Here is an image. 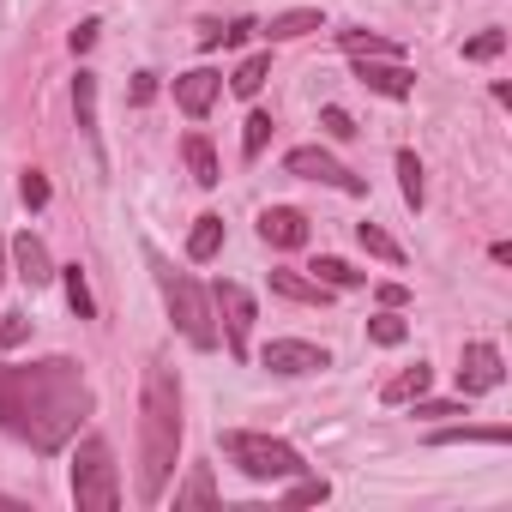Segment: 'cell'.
Returning a JSON list of instances; mask_svg holds the SVG:
<instances>
[{
  "label": "cell",
  "instance_id": "603a6c76",
  "mask_svg": "<svg viewBox=\"0 0 512 512\" xmlns=\"http://www.w3.org/2000/svg\"><path fill=\"white\" fill-rule=\"evenodd\" d=\"M175 506H217V482H211V470H205V464H193V470H187V482L175 488Z\"/></svg>",
  "mask_w": 512,
  "mask_h": 512
},
{
  "label": "cell",
  "instance_id": "4316f807",
  "mask_svg": "<svg viewBox=\"0 0 512 512\" xmlns=\"http://www.w3.org/2000/svg\"><path fill=\"white\" fill-rule=\"evenodd\" d=\"M398 187H404V205L422 211V157L416 151H398Z\"/></svg>",
  "mask_w": 512,
  "mask_h": 512
},
{
  "label": "cell",
  "instance_id": "ac0fdd59",
  "mask_svg": "<svg viewBox=\"0 0 512 512\" xmlns=\"http://www.w3.org/2000/svg\"><path fill=\"white\" fill-rule=\"evenodd\" d=\"M217 247H223V217H211V211H205V217L193 223V235H187V260H199V266H205V260H217Z\"/></svg>",
  "mask_w": 512,
  "mask_h": 512
},
{
  "label": "cell",
  "instance_id": "4dcf8cb0",
  "mask_svg": "<svg viewBox=\"0 0 512 512\" xmlns=\"http://www.w3.org/2000/svg\"><path fill=\"white\" fill-rule=\"evenodd\" d=\"M500 49H506V31H482V37L464 43V61H494Z\"/></svg>",
  "mask_w": 512,
  "mask_h": 512
},
{
  "label": "cell",
  "instance_id": "e0dca14e",
  "mask_svg": "<svg viewBox=\"0 0 512 512\" xmlns=\"http://www.w3.org/2000/svg\"><path fill=\"white\" fill-rule=\"evenodd\" d=\"M308 31H326V19H320L314 7H296V13H278V19L266 25V37H272V43H296V37H308Z\"/></svg>",
  "mask_w": 512,
  "mask_h": 512
},
{
  "label": "cell",
  "instance_id": "5b68a950",
  "mask_svg": "<svg viewBox=\"0 0 512 512\" xmlns=\"http://www.w3.org/2000/svg\"><path fill=\"white\" fill-rule=\"evenodd\" d=\"M73 500L79 512H115L121 506V482H115V452L103 434H85L73 452Z\"/></svg>",
  "mask_w": 512,
  "mask_h": 512
},
{
  "label": "cell",
  "instance_id": "d590c367",
  "mask_svg": "<svg viewBox=\"0 0 512 512\" xmlns=\"http://www.w3.org/2000/svg\"><path fill=\"white\" fill-rule=\"evenodd\" d=\"M416 416H428V422H440V416H464V398H458V404H422V398H416Z\"/></svg>",
  "mask_w": 512,
  "mask_h": 512
},
{
  "label": "cell",
  "instance_id": "30bf717a",
  "mask_svg": "<svg viewBox=\"0 0 512 512\" xmlns=\"http://www.w3.org/2000/svg\"><path fill=\"white\" fill-rule=\"evenodd\" d=\"M7 253H13V266H19V278H25L31 290H49V284H55V272H61V266L49 260L43 235H31V229H25V235H13V241H7Z\"/></svg>",
  "mask_w": 512,
  "mask_h": 512
},
{
  "label": "cell",
  "instance_id": "7c38bea8",
  "mask_svg": "<svg viewBox=\"0 0 512 512\" xmlns=\"http://www.w3.org/2000/svg\"><path fill=\"white\" fill-rule=\"evenodd\" d=\"M223 97V73H211V67H193V73H181L175 79V109L181 115H211V103Z\"/></svg>",
  "mask_w": 512,
  "mask_h": 512
},
{
  "label": "cell",
  "instance_id": "d6986e66",
  "mask_svg": "<svg viewBox=\"0 0 512 512\" xmlns=\"http://www.w3.org/2000/svg\"><path fill=\"white\" fill-rule=\"evenodd\" d=\"M308 272H314V278H320L326 290H362V284H368V272H356V266H344V260H332V253H320V260H314Z\"/></svg>",
  "mask_w": 512,
  "mask_h": 512
},
{
  "label": "cell",
  "instance_id": "44dd1931",
  "mask_svg": "<svg viewBox=\"0 0 512 512\" xmlns=\"http://www.w3.org/2000/svg\"><path fill=\"white\" fill-rule=\"evenodd\" d=\"M272 79V55H247L241 67H235V79H229V91L235 97H260V85Z\"/></svg>",
  "mask_w": 512,
  "mask_h": 512
},
{
  "label": "cell",
  "instance_id": "d4e9b609",
  "mask_svg": "<svg viewBox=\"0 0 512 512\" xmlns=\"http://www.w3.org/2000/svg\"><path fill=\"white\" fill-rule=\"evenodd\" d=\"M55 278L67 284V302H73V314H79V320H97V302H91V284H85V272H79V266H61Z\"/></svg>",
  "mask_w": 512,
  "mask_h": 512
},
{
  "label": "cell",
  "instance_id": "cb8c5ba5",
  "mask_svg": "<svg viewBox=\"0 0 512 512\" xmlns=\"http://www.w3.org/2000/svg\"><path fill=\"white\" fill-rule=\"evenodd\" d=\"M356 241L374 253V260H386V266H404V247H398V241H392L380 223H356Z\"/></svg>",
  "mask_w": 512,
  "mask_h": 512
},
{
  "label": "cell",
  "instance_id": "74e56055",
  "mask_svg": "<svg viewBox=\"0 0 512 512\" xmlns=\"http://www.w3.org/2000/svg\"><path fill=\"white\" fill-rule=\"evenodd\" d=\"M374 296H380V308H404V302H410V290H404V284H380Z\"/></svg>",
  "mask_w": 512,
  "mask_h": 512
},
{
  "label": "cell",
  "instance_id": "1f68e13d",
  "mask_svg": "<svg viewBox=\"0 0 512 512\" xmlns=\"http://www.w3.org/2000/svg\"><path fill=\"white\" fill-rule=\"evenodd\" d=\"M320 127H326V139H356V121H350L338 103H326V109H320Z\"/></svg>",
  "mask_w": 512,
  "mask_h": 512
},
{
  "label": "cell",
  "instance_id": "7402d4cb",
  "mask_svg": "<svg viewBox=\"0 0 512 512\" xmlns=\"http://www.w3.org/2000/svg\"><path fill=\"white\" fill-rule=\"evenodd\" d=\"M73 115H79V133L97 139V73H79L73 79Z\"/></svg>",
  "mask_w": 512,
  "mask_h": 512
},
{
  "label": "cell",
  "instance_id": "8fae6325",
  "mask_svg": "<svg viewBox=\"0 0 512 512\" xmlns=\"http://www.w3.org/2000/svg\"><path fill=\"white\" fill-rule=\"evenodd\" d=\"M260 241L278 247V253H296V247H308V217L296 205H266L260 211Z\"/></svg>",
  "mask_w": 512,
  "mask_h": 512
},
{
  "label": "cell",
  "instance_id": "4fadbf2b",
  "mask_svg": "<svg viewBox=\"0 0 512 512\" xmlns=\"http://www.w3.org/2000/svg\"><path fill=\"white\" fill-rule=\"evenodd\" d=\"M356 79H362L368 91L392 97V103H404V97L416 91V73H410L404 61H362V67H356Z\"/></svg>",
  "mask_w": 512,
  "mask_h": 512
},
{
  "label": "cell",
  "instance_id": "9c48e42d",
  "mask_svg": "<svg viewBox=\"0 0 512 512\" xmlns=\"http://www.w3.org/2000/svg\"><path fill=\"white\" fill-rule=\"evenodd\" d=\"M506 380V362H500V350L494 344H464V356H458V398H482V392H494Z\"/></svg>",
  "mask_w": 512,
  "mask_h": 512
},
{
  "label": "cell",
  "instance_id": "277c9868",
  "mask_svg": "<svg viewBox=\"0 0 512 512\" xmlns=\"http://www.w3.org/2000/svg\"><path fill=\"white\" fill-rule=\"evenodd\" d=\"M223 458H229L247 482H296V476L308 470L290 440L253 434V428H229V434H223Z\"/></svg>",
  "mask_w": 512,
  "mask_h": 512
},
{
  "label": "cell",
  "instance_id": "83f0119b",
  "mask_svg": "<svg viewBox=\"0 0 512 512\" xmlns=\"http://www.w3.org/2000/svg\"><path fill=\"white\" fill-rule=\"evenodd\" d=\"M368 338H374V344H386V350H398V344L410 338V326L398 320V308H386V314H374V320H368Z\"/></svg>",
  "mask_w": 512,
  "mask_h": 512
},
{
  "label": "cell",
  "instance_id": "7a4b0ae2",
  "mask_svg": "<svg viewBox=\"0 0 512 512\" xmlns=\"http://www.w3.org/2000/svg\"><path fill=\"white\" fill-rule=\"evenodd\" d=\"M175 458H181V380L157 356L145 362V386H139V500L145 506L163 500Z\"/></svg>",
  "mask_w": 512,
  "mask_h": 512
},
{
  "label": "cell",
  "instance_id": "6da1fadb",
  "mask_svg": "<svg viewBox=\"0 0 512 512\" xmlns=\"http://www.w3.org/2000/svg\"><path fill=\"white\" fill-rule=\"evenodd\" d=\"M91 416V386L73 356L43 362H0V428L25 440L31 452H61L79 422Z\"/></svg>",
  "mask_w": 512,
  "mask_h": 512
},
{
  "label": "cell",
  "instance_id": "e575fe53",
  "mask_svg": "<svg viewBox=\"0 0 512 512\" xmlns=\"http://www.w3.org/2000/svg\"><path fill=\"white\" fill-rule=\"evenodd\" d=\"M253 31H260L253 19H235V25H223V31H217V49H241V43H247Z\"/></svg>",
  "mask_w": 512,
  "mask_h": 512
},
{
  "label": "cell",
  "instance_id": "5bb4252c",
  "mask_svg": "<svg viewBox=\"0 0 512 512\" xmlns=\"http://www.w3.org/2000/svg\"><path fill=\"white\" fill-rule=\"evenodd\" d=\"M181 157H187V175H193L199 187H217V181H223L217 151H211V139H205V133H187V139H181Z\"/></svg>",
  "mask_w": 512,
  "mask_h": 512
},
{
  "label": "cell",
  "instance_id": "2e32d148",
  "mask_svg": "<svg viewBox=\"0 0 512 512\" xmlns=\"http://www.w3.org/2000/svg\"><path fill=\"white\" fill-rule=\"evenodd\" d=\"M272 290L290 296V302H308V308H326L332 302V290L320 278H302V272H272Z\"/></svg>",
  "mask_w": 512,
  "mask_h": 512
},
{
  "label": "cell",
  "instance_id": "52a82bcc",
  "mask_svg": "<svg viewBox=\"0 0 512 512\" xmlns=\"http://www.w3.org/2000/svg\"><path fill=\"white\" fill-rule=\"evenodd\" d=\"M284 169H290V175H302V181H320V187H338V193H356V199L368 193V181H362L356 169H344V163H338L332 151H320V145H296V151L284 157Z\"/></svg>",
  "mask_w": 512,
  "mask_h": 512
},
{
  "label": "cell",
  "instance_id": "ffe728a7",
  "mask_svg": "<svg viewBox=\"0 0 512 512\" xmlns=\"http://www.w3.org/2000/svg\"><path fill=\"white\" fill-rule=\"evenodd\" d=\"M428 380H434V368H428V362H416V368H404L398 380H386V392H380V398H386V404H410V398H422V392H428Z\"/></svg>",
  "mask_w": 512,
  "mask_h": 512
},
{
  "label": "cell",
  "instance_id": "836d02e7",
  "mask_svg": "<svg viewBox=\"0 0 512 512\" xmlns=\"http://www.w3.org/2000/svg\"><path fill=\"white\" fill-rule=\"evenodd\" d=\"M25 338H31V320H25V314H0V344L13 350V344H25Z\"/></svg>",
  "mask_w": 512,
  "mask_h": 512
},
{
  "label": "cell",
  "instance_id": "d6a6232c",
  "mask_svg": "<svg viewBox=\"0 0 512 512\" xmlns=\"http://www.w3.org/2000/svg\"><path fill=\"white\" fill-rule=\"evenodd\" d=\"M19 199H25L31 211H43V205H49V181H43V169H25V181H19Z\"/></svg>",
  "mask_w": 512,
  "mask_h": 512
},
{
  "label": "cell",
  "instance_id": "f546056e",
  "mask_svg": "<svg viewBox=\"0 0 512 512\" xmlns=\"http://www.w3.org/2000/svg\"><path fill=\"white\" fill-rule=\"evenodd\" d=\"M320 500H332V482H326V476H308V470H302V482L290 488V506H320Z\"/></svg>",
  "mask_w": 512,
  "mask_h": 512
},
{
  "label": "cell",
  "instance_id": "f35d334b",
  "mask_svg": "<svg viewBox=\"0 0 512 512\" xmlns=\"http://www.w3.org/2000/svg\"><path fill=\"white\" fill-rule=\"evenodd\" d=\"M151 97H157V73H139L133 79V103H151Z\"/></svg>",
  "mask_w": 512,
  "mask_h": 512
},
{
  "label": "cell",
  "instance_id": "9a60e30c",
  "mask_svg": "<svg viewBox=\"0 0 512 512\" xmlns=\"http://www.w3.org/2000/svg\"><path fill=\"white\" fill-rule=\"evenodd\" d=\"M338 43H344V55H356V61H404V49L386 43V37H374V31H338Z\"/></svg>",
  "mask_w": 512,
  "mask_h": 512
},
{
  "label": "cell",
  "instance_id": "3957f363",
  "mask_svg": "<svg viewBox=\"0 0 512 512\" xmlns=\"http://www.w3.org/2000/svg\"><path fill=\"white\" fill-rule=\"evenodd\" d=\"M145 266H151V278H157V290H163V308H169V320L181 326V338H187L193 350H217L211 290H199V278H193V272H175L157 247H145Z\"/></svg>",
  "mask_w": 512,
  "mask_h": 512
},
{
  "label": "cell",
  "instance_id": "484cf974",
  "mask_svg": "<svg viewBox=\"0 0 512 512\" xmlns=\"http://www.w3.org/2000/svg\"><path fill=\"white\" fill-rule=\"evenodd\" d=\"M458 440H482V446H506L512 440V428H434V446H458Z\"/></svg>",
  "mask_w": 512,
  "mask_h": 512
},
{
  "label": "cell",
  "instance_id": "ab89813d",
  "mask_svg": "<svg viewBox=\"0 0 512 512\" xmlns=\"http://www.w3.org/2000/svg\"><path fill=\"white\" fill-rule=\"evenodd\" d=\"M0 278H7V241H0Z\"/></svg>",
  "mask_w": 512,
  "mask_h": 512
},
{
  "label": "cell",
  "instance_id": "f1b7e54d",
  "mask_svg": "<svg viewBox=\"0 0 512 512\" xmlns=\"http://www.w3.org/2000/svg\"><path fill=\"white\" fill-rule=\"evenodd\" d=\"M266 139H272V115H266V109H253V115H247V133H241V157L253 163V157L266 151Z\"/></svg>",
  "mask_w": 512,
  "mask_h": 512
},
{
  "label": "cell",
  "instance_id": "ba28073f",
  "mask_svg": "<svg viewBox=\"0 0 512 512\" xmlns=\"http://www.w3.org/2000/svg\"><path fill=\"white\" fill-rule=\"evenodd\" d=\"M260 368H272V374H284V380H302V374L332 368V356H326L320 344H302V338H272V344L260 350Z\"/></svg>",
  "mask_w": 512,
  "mask_h": 512
},
{
  "label": "cell",
  "instance_id": "8d00e7d4",
  "mask_svg": "<svg viewBox=\"0 0 512 512\" xmlns=\"http://www.w3.org/2000/svg\"><path fill=\"white\" fill-rule=\"evenodd\" d=\"M97 31H103V25H97V19H85V25H79V31H73V55H85V49H91V43H97Z\"/></svg>",
  "mask_w": 512,
  "mask_h": 512
},
{
  "label": "cell",
  "instance_id": "8992f818",
  "mask_svg": "<svg viewBox=\"0 0 512 512\" xmlns=\"http://www.w3.org/2000/svg\"><path fill=\"white\" fill-rule=\"evenodd\" d=\"M211 314L223 320V344H229V356H235V362H247V338H253V296H247L241 284L217 278V284H211Z\"/></svg>",
  "mask_w": 512,
  "mask_h": 512
},
{
  "label": "cell",
  "instance_id": "60d3db41",
  "mask_svg": "<svg viewBox=\"0 0 512 512\" xmlns=\"http://www.w3.org/2000/svg\"><path fill=\"white\" fill-rule=\"evenodd\" d=\"M0 506H25V500H13V494H0Z\"/></svg>",
  "mask_w": 512,
  "mask_h": 512
}]
</instances>
